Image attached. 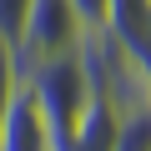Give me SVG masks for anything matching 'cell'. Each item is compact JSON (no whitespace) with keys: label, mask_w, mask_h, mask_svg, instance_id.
Listing matches in <instances>:
<instances>
[{"label":"cell","mask_w":151,"mask_h":151,"mask_svg":"<svg viewBox=\"0 0 151 151\" xmlns=\"http://www.w3.org/2000/svg\"><path fill=\"white\" fill-rule=\"evenodd\" d=\"M0 151H60V141H55L35 91L25 86V76H20L10 106L0 111Z\"/></svg>","instance_id":"obj_3"},{"label":"cell","mask_w":151,"mask_h":151,"mask_svg":"<svg viewBox=\"0 0 151 151\" xmlns=\"http://www.w3.org/2000/svg\"><path fill=\"white\" fill-rule=\"evenodd\" d=\"M81 10L76 0H30L25 5V25H20V40H15V55H20V70L35 65V60H50V55H65L81 45Z\"/></svg>","instance_id":"obj_2"},{"label":"cell","mask_w":151,"mask_h":151,"mask_svg":"<svg viewBox=\"0 0 151 151\" xmlns=\"http://www.w3.org/2000/svg\"><path fill=\"white\" fill-rule=\"evenodd\" d=\"M20 76H25V86L35 91V101H40V111H45L55 141H65V136L76 131V121H81V111L91 106V96H96L81 50H65V55L35 60V65H25Z\"/></svg>","instance_id":"obj_1"},{"label":"cell","mask_w":151,"mask_h":151,"mask_svg":"<svg viewBox=\"0 0 151 151\" xmlns=\"http://www.w3.org/2000/svg\"><path fill=\"white\" fill-rule=\"evenodd\" d=\"M25 5L30 0H0V40H20V25H25Z\"/></svg>","instance_id":"obj_5"},{"label":"cell","mask_w":151,"mask_h":151,"mask_svg":"<svg viewBox=\"0 0 151 151\" xmlns=\"http://www.w3.org/2000/svg\"><path fill=\"white\" fill-rule=\"evenodd\" d=\"M15 86H20V55H15V45H10V40H0V111L10 106Z\"/></svg>","instance_id":"obj_4"}]
</instances>
